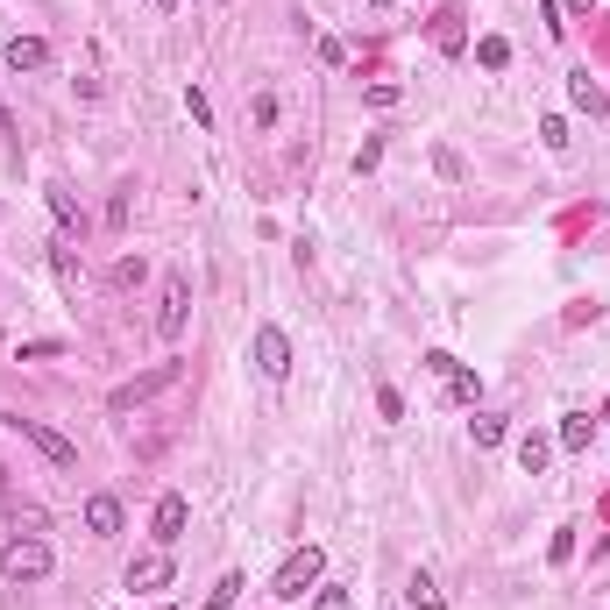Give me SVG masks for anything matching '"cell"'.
Instances as JSON below:
<instances>
[{
  "label": "cell",
  "instance_id": "e0dca14e",
  "mask_svg": "<svg viewBox=\"0 0 610 610\" xmlns=\"http://www.w3.org/2000/svg\"><path fill=\"white\" fill-rule=\"evenodd\" d=\"M589 440H596V426L568 412V419H561V447H568V454H589Z\"/></svg>",
  "mask_w": 610,
  "mask_h": 610
},
{
  "label": "cell",
  "instance_id": "d6a6232c",
  "mask_svg": "<svg viewBox=\"0 0 610 610\" xmlns=\"http://www.w3.org/2000/svg\"><path fill=\"white\" fill-rule=\"evenodd\" d=\"M369 8H391V0H369Z\"/></svg>",
  "mask_w": 610,
  "mask_h": 610
},
{
  "label": "cell",
  "instance_id": "4fadbf2b",
  "mask_svg": "<svg viewBox=\"0 0 610 610\" xmlns=\"http://www.w3.org/2000/svg\"><path fill=\"white\" fill-rule=\"evenodd\" d=\"M547 462H554V440H547V433H525V440H518V469H525V476H540Z\"/></svg>",
  "mask_w": 610,
  "mask_h": 610
},
{
  "label": "cell",
  "instance_id": "44dd1931",
  "mask_svg": "<svg viewBox=\"0 0 610 610\" xmlns=\"http://www.w3.org/2000/svg\"><path fill=\"white\" fill-rule=\"evenodd\" d=\"M242 589H249V582H242V575H220V582H213V589H206V603H213V610H227V603H235V596H242Z\"/></svg>",
  "mask_w": 610,
  "mask_h": 610
},
{
  "label": "cell",
  "instance_id": "8fae6325",
  "mask_svg": "<svg viewBox=\"0 0 610 610\" xmlns=\"http://www.w3.org/2000/svg\"><path fill=\"white\" fill-rule=\"evenodd\" d=\"M171 582V554H135L128 561V589H164Z\"/></svg>",
  "mask_w": 610,
  "mask_h": 610
},
{
  "label": "cell",
  "instance_id": "6da1fadb",
  "mask_svg": "<svg viewBox=\"0 0 610 610\" xmlns=\"http://www.w3.org/2000/svg\"><path fill=\"white\" fill-rule=\"evenodd\" d=\"M178 376H185V362H178V355H171V362H157V369H142V376H128V384H114V391H107V412H135L142 398L171 391Z\"/></svg>",
  "mask_w": 610,
  "mask_h": 610
},
{
  "label": "cell",
  "instance_id": "603a6c76",
  "mask_svg": "<svg viewBox=\"0 0 610 610\" xmlns=\"http://www.w3.org/2000/svg\"><path fill=\"white\" fill-rule=\"evenodd\" d=\"M50 213H57V220H64V227H79V199H71V192H64V185H50Z\"/></svg>",
  "mask_w": 610,
  "mask_h": 610
},
{
  "label": "cell",
  "instance_id": "d6986e66",
  "mask_svg": "<svg viewBox=\"0 0 610 610\" xmlns=\"http://www.w3.org/2000/svg\"><path fill=\"white\" fill-rule=\"evenodd\" d=\"M476 64H483V71H504V64H511V43H504V36H483V43H476Z\"/></svg>",
  "mask_w": 610,
  "mask_h": 610
},
{
  "label": "cell",
  "instance_id": "4dcf8cb0",
  "mask_svg": "<svg viewBox=\"0 0 610 610\" xmlns=\"http://www.w3.org/2000/svg\"><path fill=\"white\" fill-rule=\"evenodd\" d=\"M313 610H355V603H348V589H320V596H313Z\"/></svg>",
  "mask_w": 610,
  "mask_h": 610
},
{
  "label": "cell",
  "instance_id": "9a60e30c",
  "mask_svg": "<svg viewBox=\"0 0 610 610\" xmlns=\"http://www.w3.org/2000/svg\"><path fill=\"white\" fill-rule=\"evenodd\" d=\"M86 532H93V540L121 532V504H114V497H93V504H86Z\"/></svg>",
  "mask_w": 610,
  "mask_h": 610
},
{
  "label": "cell",
  "instance_id": "484cf974",
  "mask_svg": "<svg viewBox=\"0 0 610 610\" xmlns=\"http://www.w3.org/2000/svg\"><path fill=\"white\" fill-rule=\"evenodd\" d=\"M376 412H384V419H405V398H398V391L384 384V391H376Z\"/></svg>",
  "mask_w": 610,
  "mask_h": 610
},
{
  "label": "cell",
  "instance_id": "ac0fdd59",
  "mask_svg": "<svg viewBox=\"0 0 610 610\" xmlns=\"http://www.w3.org/2000/svg\"><path fill=\"white\" fill-rule=\"evenodd\" d=\"M405 603H412V610H440L447 596L433 589V575H412V582H405Z\"/></svg>",
  "mask_w": 610,
  "mask_h": 610
},
{
  "label": "cell",
  "instance_id": "9c48e42d",
  "mask_svg": "<svg viewBox=\"0 0 610 610\" xmlns=\"http://www.w3.org/2000/svg\"><path fill=\"white\" fill-rule=\"evenodd\" d=\"M433 50H440V57H462V50H469V15H462V8H440V15H433Z\"/></svg>",
  "mask_w": 610,
  "mask_h": 610
},
{
  "label": "cell",
  "instance_id": "7a4b0ae2",
  "mask_svg": "<svg viewBox=\"0 0 610 610\" xmlns=\"http://www.w3.org/2000/svg\"><path fill=\"white\" fill-rule=\"evenodd\" d=\"M0 568H8V582H43L57 561H50V547L36 540V532H15V540H8V554H0Z\"/></svg>",
  "mask_w": 610,
  "mask_h": 610
},
{
  "label": "cell",
  "instance_id": "5b68a950",
  "mask_svg": "<svg viewBox=\"0 0 610 610\" xmlns=\"http://www.w3.org/2000/svg\"><path fill=\"white\" fill-rule=\"evenodd\" d=\"M426 369H433V376H440V384H447L454 398H462V405H476V398H483V376H476L469 362H454L447 348H433V355H426Z\"/></svg>",
  "mask_w": 610,
  "mask_h": 610
},
{
  "label": "cell",
  "instance_id": "f546056e",
  "mask_svg": "<svg viewBox=\"0 0 610 610\" xmlns=\"http://www.w3.org/2000/svg\"><path fill=\"white\" fill-rule=\"evenodd\" d=\"M43 355H64V341H22V362H43Z\"/></svg>",
  "mask_w": 610,
  "mask_h": 610
},
{
  "label": "cell",
  "instance_id": "cb8c5ba5",
  "mask_svg": "<svg viewBox=\"0 0 610 610\" xmlns=\"http://www.w3.org/2000/svg\"><path fill=\"white\" fill-rule=\"evenodd\" d=\"M469 433H476V447H497V440H504V419H497V412H483Z\"/></svg>",
  "mask_w": 610,
  "mask_h": 610
},
{
  "label": "cell",
  "instance_id": "1f68e13d",
  "mask_svg": "<svg viewBox=\"0 0 610 610\" xmlns=\"http://www.w3.org/2000/svg\"><path fill=\"white\" fill-rule=\"evenodd\" d=\"M157 8H164V15H171V8H178V0H157Z\"/></svg>",
  "mask_w": 610,
  "mask_h": 610
},
{
  "label": "cell",
  "instance_id": "277c9868",
  "mask_svg": "<svg viewBox=\"0 0 610 610\" xmlns=\"http://www.w3.org/2000/svg\"><path fill=\"white\" fill-rule=\"evenodd\" d=\"M15 426H22V440H29V447L43 454L50 469H79V447H71V440H64L57 426H43V419H15Z\"/></svg>",
  "mask_w": 610,
  "mask_h": 610
},
{
  "label": "cell",
  "instance_id": "7402d4cb",
  "mask_svg": "<svg viewBox=\"0 0 610 610\" xmlns=\"http://www.w3.org/2000/svg\"><path fill=\"white\" fill-rule=\"evenodd\" d=\"M547 561H554V568H568V561H575V525H561L554 540H547Z\"/></svg>",
  "mask_w": 610,
  "mask_h": 610
},
{
  "label": "cell",
  "instance_id": "ba28073f",
  "mask_svg": "<svg viewBox=\"0 0 610 610\" xmlns=\"http://www.w3.org/2000/svg\"><path fill=\"white\" fill-rule=\"evenodd\" d=\"M149 525H157V547H178V540H185V525H192V504L171 490V497H157V518H149Z\"/></svg>",
  "mask_w": 610,
  "mask_h": 610
},
{
  "label": "cell",
  "instance_id": "d4e9b609",
  "mask_svg": "<svg viewBox=\"0 0 610 610\" xmlns=\"http://www.w3.org/2000/svg\"><path fill=\"white\" fill-rule=\"evenodd\" d=\"M185 107H192V121H199V128H213V100H206V93H199V86H192V93H185Z\"/></svg>",
  "mask_w": 610,
  "mask_h": 610
},
{
  "label": "cell",
  "instance_id": "7c38bea8",
  "mask_svg": "<svg viewBox=\"0 0 610 610\" xmlns=\"http://www.w3.org/2000/svg\"><path fill=\"white\" fill-rule=\"evenodd\" d=\"M43 64H50V43L43 36H15L8 43V71H43Z\"/></svg>",
  "mask_w": 610,
  "mask_h": 610
},
{
  "label": "cell",
  "instance_id": "5bb4252c",
  "mask_svg": "<svg viewBox=\"0 0 610 610\" xmlns=\"http://www.w3.org/2000/svg\"><path fill=\"white\" fill-rule=\"evenodd\" d=\"M568 100H575L582 114H603V107H610V100H603V86L589 79V71H568Z\"/></svg>",
  "mask_w": 610,
  "mask_h": 610
},
{
  "label": "cell",
  "instance_id": "f1b7e54d",
  "mask_svg": "<svg viewBox=\"0 0 610 610\" xmlns=\"http://www.w3.org/2000/svg\"><path fill=\"white\" fill-rule=\"evenodd\" d=\"M540 135H547V149H568V121H554V114H547V121H540Z\"/></svg>",
  "mask_w": 610,
  "mask_h": 610
},
{
  "label": "cell",
  "instance_id": "52a82bcc",
  "mask_svg": "<svg viewBox=\"0 0 610 610\" xmlns=\"http://www.w3.org/2000/svg\"><path fill=\"white\" fill-rule=\"evenodd\" d=\"M256 369L270 376V384H284V376H291V341H284V327H256Z\"/></svg>",
  "mask_w": 610,
  "mask_h": 610
},
{
  "label": "cell",
  "instance_id": "2e32d148",
  "mask_svg": "<svg viewBox=\"0 0 610 610\" xmlns=\"http://www.w3.org/2000/svg\"><path fill=\"white\" fill-rule=\"evenodd\" d=\"M589 15H596V0H554V22H547V29L561 36V29H575V22H589Z\"/></svg>",
  "mask_w": 610,
  "mask_h": 610
},
{
  "label": "cell",
  "instance_id": "ffe728a7",
  "mask_svg": "<svg viewBox=\"0 0 610 610\" xmlns=\"http://www.w3.org/2000/svg\"><path fill=\"white\" fill-rule=\"evenodd\" d=\"M142 277H149V263H142V256H121V263H114V291H135Z\"/></svg>",
  "mask_w": 610,
  "mask_h": 610
},
{
  "label": "cell",
  "instance_id": "4316f807",
  "mask_svg": "<svg viewBox=\"0 0 610 610\" xmlns=\"http://www.w3.org/2000/svg\"><path fill=\"white\" fill-rule=\"evenodd\" d=\"M107 227H114V235L128 227V192H114V199H107Z\"/></svg>",
  "mask_w": 610,
  "mask_h": 610
},
{
  "label": "cell",
  "instance_id": "30bf717a",
  "mask_svg": "<svg viewBox=\"0 0 610 610\" xmlns=\"http://www.w3.org/2000/svg\"><path fill=\"white\" fill-rule=\"evenodd\" d=\"M50 270H57L64 298H79V291H86V263H79V249H71V242H50Z\"/></svg>",
  "mask_w": 610,
  "mask_h": 610
},
{
  "label": "cell",
  "instance_id": "836d02e7",
  "mask_svg": "<svg viewBox=\"0 0 610 610\" xmlns=\"http://www.w3.org/2000/svg\"><path fill=\"white\" fill-rule=\"evenodd\" d=\"M0 227H8V206H0Z\"/></svg>",
  "mask_w": 610,
  "mask_h": 610
},
{
  "label": "cell",
  "instance_id": "3957f363",
  "mask_svg": "<svg viewBox=\"0 0 610 610\" xmlns=\"http://www.w3.org/2000/svg\"><path fill=\"white\" fill-rule=\"evenodd\" d=\"M320 568H327V554H320V547H298V554L277 568V596H284V603H298L305 589L320 582Z\"/></svg>",
  "mask_w": 610,
  "mask_h": 610
},
{
  "label": "cell",
  "instance_id": "8992f818",
  "mask_svg": "<svg viewBox=\"0 0 610 610\" xmlns=\"http://www.w3.org/2000/svg\"><path fill=\"white\" fill-rule=\"evenodd\" d=\"M185 320H192V284H185V277H164V313H157V334H164V341H178V334H185Z\"/></svg>",
  "mask_w": 610,
  "mask_h": 610
},
{
  "label": "cell",
  "instance_id": "83f0119b",
  "mask_svg": "<svg viewBox=\"0 0 610 610\" xmlns=\"http://www.w3.org/2000/svg\"><path fill=\"white\" fill-rule=\"evenodd\" d=\"M320 64H348V43L341 36H320Z\"/></svg>",
  "mask_w": 610,
  "mask_h": 610
}]
</instances>
